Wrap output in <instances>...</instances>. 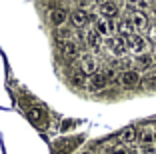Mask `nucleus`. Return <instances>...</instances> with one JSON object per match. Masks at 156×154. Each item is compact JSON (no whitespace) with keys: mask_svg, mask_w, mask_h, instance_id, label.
<instances>
[{"mask_svg":"<svg viewBox=\"0 0 156 154\" xmlns=\"http://www.w3.org/2000/svg\"><path fill=\"white\" fill-rule=\"evenodd\" d=\"M152 58H154V66H156V50L152 52Z\"/></svg>","mask_w":156,"mask_h":154,"instance_id":"nucleus-26","label":"nucleus"},{"mask_svg":"<svg viewBox=\"0 0 156 154\" xmlns=\"http://www.w3.org/2000/svg\"><path fill=\"white\" fill-rule=\"evenodd\" d=\"M102 74L106 76V80H108V82H112L116 78V68L114 66H108V68H104V70H102Z\"/></svg>","mask_w":156,"mask_h":154,"instance_id":"nucleus-20","label":"nucleus"},{"mask_svg":"<svg viewBox=\"0 0 156 154\" xmlns=\"http://www.w3.org/2000/svg\"><path fill=\"white\" fill-rule=\"evenodd\" d=\"M80 68H82V72L88 78L94 76L98 72V58L94 54H82L80 56Z\"/></svg>","mask_w":156,"mask_h":154,"instance_id":"nucleus-8","label":"nucleus"},{"mask_svg":"<svg viewBox=\"0 0 156 154\" xmlns=\"http://www.w3.org/2000/svg\"><path fill=\"white\" fill-rule=\"evenodd\" d=\"M150 38L156 42V24H152V26H150Z\"/></svg>","mask_w":156,"mask_h":154,"instance_id":"nucleus-23","label":"nucleus"},{"mask_svg":"<svg viewBox=\"0 0 156 154\" xmlns=\"http://www.w3.org/2000/svg\"><path fill=\"white\" fill-rule=\"evenodd\" d=\"M134 66L136 70H152L154 68V58H152V52H146V54H140V56H134Z\"/></svg>","mask_w":156,"mask_h":154,"instance_id":"nucleus-15","label":"nucleus"},{"mask_svg":"<svg viewBox=\"0 0 156 154\" xmlns=\"http://www.w3.org/2000/svg\"><path fill=\"white\" fill-rule=\"evenodd\" d=\"M70 22L74 24V28L82 30V28L90 22V14H88L84 8H74L72 12H70Z\"/></svg>","mask_w":156,"mask_h":154,"instance_id":"nucleus-10","label":"nucleus"},{"mask_svg":"<svg viewBox=\"0 0 156 154\" xmlns=\"http://www.w3.org/2000/svg\"><path fill=\"white\" fill-rule=\"evenodd\" d=\"M68 82H70V86H74V88H86L88 86V76L82 72V68L78 66V68H74L72 72H70Z\"/></svg>","mask_w":156,"mask_h":154,"instance_id":"nucleus-13","label":"nucleus"},{"mask_svg":"<svg viewBox=\"0 0 156 154\" xmlns=\"http://www.w3.org/2000/svg\"><path fill=\"white\" fill-rule=\"evenodd\" d=\"M26 116H28V120L34 124V126H38V128H48V124H50V118H48V112H46L42 106H34V108H30L26 112Z\"/></svg>","mask_w":156,"mask_h":154,"instance_id":"nucleus-2","label":"nucleus"},{"mask_svg":"<svg viewBox=\"0 0 156 154\" xmlns=\"http://www.w3.org/2000/svg\"><path fill=\"white\" fill-rule=\"evenodd\" d=\"M118 80H120V86L126 88V90L136 88L138 84H140V72H138L136 68H132V70H124V72H120Z\"/></svg>","mask_w":156,"mask_h":154,"instance_id":"nucleus-6","label":"nucleus"},{"mask_svg":"<svg viewBox=\"0 0 156 154\" xmlns=\"http://www.w3.org/2000/svg\"><path fill=\"white\" fill-rule=\"evenodd\" d=\"M106 2H110V0H94V4H96V6H102V4H106Z\"/></svg>","mask_w":156,"mask_h":154,"instance_id":"nucleus-24","label":"nucleus"},{"mask_svg":"<svg viewBox=\"0 0 156 154\" xmlns=\"http://www.w3.org/2000/svg\"><path fill=\"white\" fill-rule=\"evenodd\" d=\"M98 12H100V18H106V20H116V16L120 14V6L116 2H106V4L98 6Z\"/></svg>","mask_w":156,"mask_h":154,"instance_id":"nucleus-14","label":"nucleus"},{"mask_svg":"<svg viewBox=\"0 0 156 154\" xmlns=\"http://www.w3.org/2000/svg\"><path fill=\"white\" fill-rule=\"evenodd\" d=\"M128 6L134 8V12H144L146 8H152L150 0H128Z\"/></svg>","mask_w":156,"mask_h":154,"instance_id":"nucleus-19","label":"nucleus"},{"mask_svg":"<svg viewBox=\"0 0 156 154\" xmlns=\"http://www.w3.org/2000/svg\"><path fill=\"white\" fill-rule=\"evenodd\" d=\"M138 154H156V144H152V146H142V148L138 150Z\"/></svg>","mask_w":156,"mask_h":154,"instance_id":"nucleus-22","label":"nucleus"},{"mask_svg":"<svg viewBox=\"0 0 156 154\" xmlns=\"http://www.w3.org/2000/svg\"><path fill=\"white\" fill-rule=\"evenodd\" d=\"M78 154H90V152H88V150H80V152H78Z\"/></svg>","mask_w":156,"mask_h":154,"instance_id":"nucleus-27","label":"nucleus"},{"mask_svg":"<svg viewBox=\"0 0 156 154\" xmlns=\"http://www.w3.org/2000/svg\"><path fill=\"white\" fill-rule=\"evenodd\" d=\"M116 34H118V36H124V38H130L132 34H136L130 18H122V20L116 22Z\"/></svg>","mask_w":156,"mask_h":154,"instance_id":"nucleus-16","label":"nucleus"},{"mask_svg":"<svg viewBox=\"0 0 156 154\" xmlns=\"http://www.w3.org/2000/svg\"><path fill=\"white\" fill-rule=\"evenodd\" d=\"M66 22H68V10L66 8L58 6V8H52L48 12V24L52 28H62L66 26Z\"/></svg>","mask_w":156,"mask_h":154,"instance_id":"nucleus-5","label":"nucleus"},{"mask_svg":"<svg viewBox=\"0 0 156 154\" xmlns=\"http://www.w3.org/2000/svg\"><path fill=\"white\" fill-rule=\"evenodd\" d=\"M138 142L142 146H152L156 144V128L154 126H144L138 130Z\"/></svg>","mask_w":156,"mask_h":154,"instance_id":"nucleus-12","label":"nucleus"},{"mask_svg":"<svg viewBox=\"0 0 156 154\" xmlns=\"http://www.w3.org/2000/svg\"><path fill=\"white\" fill-rule=\"evenodd\" d=\"M56 46H58L60 54L64 56V58H68V60H74V58H78V56H82L76 40H56Z\"/></svg>","mask_w":156,"mask_h":154,"instance_id":"nucleus-4","label":"nucleus"},{"mask_svg":"<svg viewBox=\"0 0 156 154\" xmlns=\"http://www.w3.org/2000/svg\"><path fill=\"white\" fill-rule=\"evenodd\" d=\"M84 44L88 46L90 50H94V52H98V50L104 46V38L98 34L94 28H90V30L84 32Z\"/></svg>","mask_w":156,"mask_h":154,"instance_id":"nucleus-9","label":"nucleus"},{"mask_svg":"<svg viewBox=\"0 0 156 154\" xmlns=\"http://www.w3.org/2000/svg\"><path fill=\"white\" fill-rule=\"evenodd\" d=\"M108 84H110V82L106 80L104 74H102V72H96L94 76L88 78V86H86V90L90 92V94H100L102 90H106V88H108Z\"/></svg>","mask_w":156,"mask_h":154,"instance_id":"nucleus-7","label":"nucleus"},{"mask_svg":"<svg viewBox=\"0 0 156 154\" xmlns=\"http://www.w3.org/2000/svg\"><path fill=\"white\" fill-rule=\"evenodd\" d=\"M130 22H132L136 34H140V32H144V30L150 28V22H148L146 12H132V14H130Z\"/></svg>","mask_w":156,"mask_h":154,"instance_id":"nucleus-11","label":"nucleus"},{"mask_svg":"<svg viewBox=\"0 0 156 154\" xmlns=\"http://www.w3.org/2000/svg\"><path fill=\"white\" fill-rule=\"evenodd\" d=\"M94 30H96L102 38L112 36V32H110V20H106V18H96V20H94Z\"/></svg>","mask_w":156,"mask_h":154,"instance_id":"nucleus-18","label":"nucleus"},{"mask_svg":"<svg viewBox=\"0 0 156 154\" xmlns=\"http://www.w3.org/2000/svg\"><path fill=\"white\" fill-rule=\"evenodd\" d=\"M118 138H120V142H122V144L130 146V144H134V142H138V130L134 126H126L118 134Z\"/></svg>","mask_w":156,"mask_h":154,"instance_id":"nucleus-17","label":"nucleus"},{"mask_svg":"<svg viewBox=\"0 0 156 154\" xmlns=\"http://www.w3.org/2000/svg\"><path fill=\"white\" fill-rule=\"evenodd\" d=\"M126 44H128V52H132L134 56H140L148 52V40L142 34H132L130 38H126Z\"/></svg>","mask_w":156,"mask_h":154,"instance_id":"nucleus-3","label":"nucleus"},{"mask_svg":"<svg viewBox=\"0 0 156 154\" xmlns=\"http://www.w3.org/2000/svg\"><path fill=\"white\" fill-rule=\"evenodd\" d=\"M104 48L110 52V56H114L116 60L118 58H124L128 54V44H126V38L124 36H108L104 40Z\"/></svg>","mask_w":156,"mask_h":154,"instance_id":"nucleus-1","label":"nucleus"},{"mask_svg":"<svg viewBox=\"0 0 156 154\" xmlns=\"http://www.w3.org/2000/svg\"><path fill=\"white\" fill-rule=\"evenodd\" d=\"M72 126H74V120H68V118H64V120L60 122V132L64 134V132H68Z\"/></svg>","mask_w":156,"mask_h":154,"instance_id":"nucleus-21","label":"nucleus"},{"mask_svg":"<svg viewBox=\"0 0 156 154\" xmlns=\"http://www.w3.org/2000/svg\"><path fill=\"white\" fill-rule=\"evenodd\" d=\"M150 10H152V14L156 16V2H152V8H150Z\"/></svg>","mask_w":156,"mask_h":154,"instance_id":"nucleus-25","label":"nucleus"}]
</instances>
